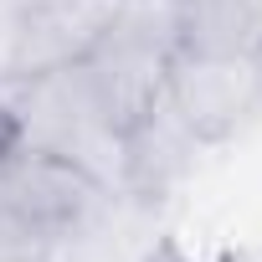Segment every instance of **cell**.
I'll use <instances>...</instances> for the list:
<instances>
[{
	"label": "cell",
	"mask_w": 262,
	"mask_h": 262,
	"mask_svg": "<svg viewBox=\"0 0 262 262\" xmlns=\"http://www.w3.org/2000/svg\"><path fill=\"white\" fill-rule=\"evenodd\" d=\"M0 108H6L11 139L21 149L52 155V160L72 165L77 175H88L103 190H123L128 128L103 103L98 82L82 67V57L0 88Z\"/></svg>",
	"instance_id": "1"
},
{
	"label": "cell",
	"mask_w": 262,
	"mask_h": 262,
	"mask_svg": "<svg viewBox=\"0 0 262 262\" xmlns=\"http://www.w3.org/2000/svg\"><path fill=\"white\" fill-rule=\"evenodd\" d=\"M185 47L180 0H118L108 26L82 52L88 77L98 82L113 118L128 128L170 82V67Z\"/></svg>",
	"instance_id": "2"
},
{
	"label": "cell",
	"mask_w": 262,
	"mask_h": 262,
	"mask_svg": "<svg viewBox=\"0 0 262 262\" xmlns=\"http://www.w3.org/2000/svg\"><path fill=\"white\" fill-rule=\"evenodd\" d=\"M98 201L103 185L72 165L11 144L0 165V262H52Z\"/></svg>",
	"instance_id": "3"
},
{
	"label": "cell",
	"mask_w": 262,
	"mask_h": 262,
	"mask_svg": "<svg viewBox=\"0 0 262 262\" xmlns=\"http://www.w3.org/2000/svg\"><path fill=\"white\" fill-rule=\"evenodd\" d=\"M165 98L216 149L221 139H231L242 123L262 113V47H242V52H185L180 47Z\"/></svg>",
	"instance_id": "4"
},
{
	"label": "cell",
	"mask_w": 262,
	"mask_h": 262,
	"mask_svg": "<svg viewBox=\"0 0 262 262\" xmlns=\"http://www.w3.org/2000/svg\"><path fill=\"white\" fill-rule=\"evenodd\" d=\"M211 144L180 118V108L160 93L134 123H128V175L123 190L139 201H165L175 185H185Z\"/></svg>",
	"instance_id": "5"
},
{
	"label": "cell",
	"mask_w": 262,
	"mask_h": 262,
	"mask_svg": "<svg viewBox=\"0 0 262 262\" xmlns=\"http://www.w3.org/2000/svg\"><path fill=\"white\" fill-rule=\"evenodd\" d=\"M118 11V0H31V57H26V77L77 62L93 36L108 26V16Z\"/></svg>",
	"instance_id": "6"
},
{
	"label": "cell",
	"mask_w": 262,
	"mask_h": 262,
	"mask_svg": "<svg viewBox=\"0 0 262 262\" xmlns=\"http://www.w3.org/2000/svg\"><path fill=\"white\" fill-rule=\"evenodd\" d=\"M185 52L262 47V0H180Z\"/></svg>",
	"instance_id": "7"
},
{
	"label": "cell",
	"mask_w": 262,
	"mask_h": 262,
	"mask_svg": "<svg viewBox=\"0 0 262 262\" xmlns=\"http://www.w3.org/2000/svg\"><path fill=\"white\" fill-rule=\"evenodd\" d=\"M11 144H16V139H11V123H6V108H0V165H6V155H11Z\"/></svg>",
	"instance_id": "8"
}]
</instances>
